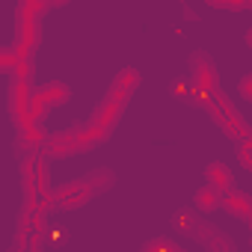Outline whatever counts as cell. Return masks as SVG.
<instances>
[{
	"label": "cell",
	"mask_w": 252,
	"mask_h": 252,
	"mask_svg": "<svg viewBox=\"0 0 252 252\" xmlns=\"http://www.w3.org/2000/svg\"><path fill=\"white\" fill-rule=\"evenodd\" d=\"M187 77H190V86H196L202 95L217 89V68H214V63L205 51H196L190 57V74Z\"/></svg>",
	"instance_id": "1"
},
{
	"label": "cell",
	"mask_w": 252,
	"mask_h": 252,
	"mask_svg": "<svg viewBox=\"0 0 252 252\" xmlns=\"http://www.w3.org/2000/svg\"><path fill=\"white\" fill-rule=\"evenodd\" d=\"M193 237H196L208 252H234L231 237H228L225 231H220L217 225H211V222H199V225L193 228Z\"/></svg>",
	"instance_id": "2"
},
{
	"label": "cell",
	"mask_w": 252,
	"mask_h": 252,
	"mask_svg": "<svg viewBox=\"0 0 252 252\" xmlns=\"http://www.w3.org/2000/svg\"><path fill=\"white\" fill-rule=\"evenodd\" d=\"M89 196H92V187H89V181H86V178L68 181V184H63V187L57 190V199H60V205H63V208H77V205H83Z\"/></svg>",
	"instance_id": "3"
},
{
	"label": "cell",
	"mask_w": 252,
	"mask_h": 252,
	"mask_svg": "<svg viewBox=\"0 0 252 252\" xmlns=\"http://www.w3.org/2000/svg\"><path fill=\"white\" fill-rule=\"evenodd\" d=\"M122 107L125 104H116V101H110V98H104L98 107H95V113H92V128L95 131H104V134H110L113 131V125H116V119H119V113H122Z\"/></svg>",
	"instance_id": "4"
},
{
	"label": "cell",
	"mask_w": 252,
	"mask_h": 252,
	"mask_svg": "<svg viewBox=\"0 0 252 252\" xmlns=\"http://www.w3.org/2000/svg\"><path fill=\"white\" fill-rule=\"evenodd\" d=\"M68 98V89L63 86V83H48V86H42L36 95H33V116H39L42 110H51L54 104H63Z\"/></svg>",
	"instance_id": "5"
},
{
	"label": "cell",
	"mask_w": 252,
	"mask_h": 252,
	"mask_svg": "<svg viewBox=\"0 0 252 252\" xmlns=\"http://www.w3.org/2000/svg\"><path fill=\"white\" fill-rule=\"evenodd\" d=\"M137 83H140L137 71H134V68H125V71H119V77L113 80V86H110L107 98H110V101H116V104H125V101H128V95L137 89Z\"/></svg>",
	"instance_id": "6"
},
{
	"label": "cell",
	"mask_w": 252,
	"mask_h": 252,
	"mask_svg": "<svg viewBox=\"0 0 252 252\" xmlns=\"http://www.w3.org/2000/svg\"><path fill=\"white\" fill-rule=\"evenodd\" d=\"M222 202H225V193H220V190H217V187H211V184L199 187V190H196V196H193V208H196V211H205V214H211V211L222 208Z\"/></svg>",
	"instance_id": "7"
},
{
	"label": "cell",
	"mask_w": 252,
	"mask_h": 252,
	"mask_svg": "<svg viewBox=\"0 0 252 252\" xmlns=\"http://www.w3.org/2000/svg\"><path fill=\"white\" fill-rule=\"evenodd\" d=\"M222 208H225L231 217H240V220H252V199H249V196H243V193H237V190H231V193L225 196Z\"/></svg>",
	"instance_id": "8"
},
{
	"label": "cell",
	"mask_w": 252,
	"mask_h": 252,
	"mask_svg": "<svg viewBox=\"0 0 252 252\" xmlns=\"http://www.w3.org/2000/svg\"><path fill=\"white\" fill-rule=\"evenodd\" d=\"M205 175H208V184L211 187H217L220 193H231V175H228V169L222 166V163H208L205 166Z\"/></svg>",
	"instance_id": "9"
},
{
	"label": "cell",
	"mask_w": 252,
	"mask_h": 252,
	"mask_svg": "<svg viewBox=\"0 0 252 252\" xmlns=\"http://www.w3.org/2000/svg\"><path fill=\"white\" fill-rule=\"evenodd\" d=\"M86 181H89L92 193H104V190H110V187H113L116 175H113L110 169H95V172H89V175H86Z\"/></svg>",
	"instance_id": "10"
},
{
	"label": "cell",
	"mask_w": 252,
	"mask_h": 252,
	"mask_svg": "<svg viewBox=\"0 0 252 252\" xmlns=\"http://www.w3.org/2000/svg\"><path fill=\"white\" fill-rule=\"evenodd\" d=\"M199 222H196V217L190 214V208H181V211H175V228L178 231H193Z\"/></svg>",
	"instance_id": "11"
},
{
	"label": "cell",
	"mask_w": 252,
	"mask_h": 252,
	"mask_svg": "<svg viewBox=\"0 0 252 252\" xmlns=\"http://www.w3.org/2000/svg\"><path fill=\"white\" fill-rule=\"evenodd\" d=\"M237 92H240L246 101H252V71H246V74L237 80Z\"/></svg>",
	"instance_id": "12"
},
{
	"label": "cell",
	"mask_w": 252,
	"mask_h": 252,
	"mask_svg": "<svg viewBox=\"0 0 252 252\" xmlns=\"http://www.w3.org/2000/svg\"><path fill=\"white\" fill-rule=\"evenodd\" d=\"M243 42H246V48H252V27L246 30V36H243Z\"/></svg>",
	"instance_id": "13"
}]
</instances>
